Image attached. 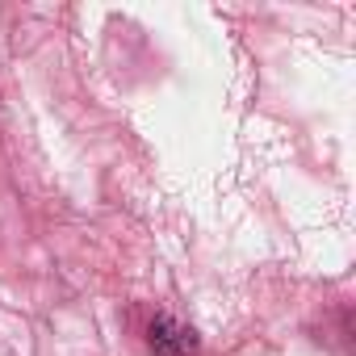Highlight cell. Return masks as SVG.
I'll list each match as a JSON object with an SVG mask.
<instances>
[{
    "label": "cell",
    "instance_id": "cell-1",
    "mask_svg": "<svg viewBox=\"0 0 356 356\" xmlns=\"http://www.w3.org/2000/svg\"><path fill=\"white\" fill-rule=\"evenodd\" d=\"M147 348H151V356H197L202 339L189 323L172 318V314H155L147 327Z\"/></svg>",
    "mask_w": 356,
    "mask_h": 356
}]
</instances>
